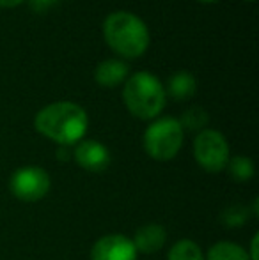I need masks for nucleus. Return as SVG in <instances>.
<instances>
[{
    "mask_svg": "<svg viewBox=\"0 0 259 260\" xmlns=\"http://www.w3.org/2000/svg\"><path fill=\"white\" fill-rule=\"evenodd\" d=\"M197 2H204V4H213V2H220V0H197Z\"/></svg>",
    "mask_w": 259,
    "mask_h": 260,
    "instance_id": "20",
    "label": "nucleus"
},
{
    "mask_svg": "<svg viewBox=\"0 0 259 260\" xmlns=\"http://www.w3.org/2000/svg\"><path fill=\"white\" fill-rule=\"evenodd\" d=\"M131 241H133L137 253L151 255L162 250L163 244L167 243V230L158 223H148V225L138 226Z\"/></svg>",
    "mask_w": 259,
    "mask_h": 260,
    "instance_id": "9",
    "label": "nucleus"
},
{
    "mask_svg": "<svg viewBox=\"0 0 259 260\" xmlns=\"http://www.w3.org/2000/svg\"><path fill=\"white\" fill-rule=\"evenodd\" d=\"M197 92V80L192 73L178 71L167 80L165 96H170L174 101H187Z\"/></svg>",
    "mask_w": 259,
    "mask_h": 260,
    "instance_id": "11",
    "label": "nucleus"
},
{
    "mask_svg": "<svg viewBox=\"0 0 259 260\" xmlns=\"http://www.w3.org/2000/svg\"><path fill=\"white\" fill-rule=\"evenodd\" d=\"M245 2H254V0H245Z\"/></svg>",
    "mask_w": 259,
    "mask_h": 260,
    "instance_id": "21",
    "label": "nucleus"
},
{
    "mask_svg": "<svg viewBox=\"0 0 259 260\" xmlns=\"http://www.w3.org/2000/svg\"><path fill=\"white\" fill-rule=\"evenodd\" d=\"M128 75H130V68L125 60L108 58V60H103L96 66L94 80H96L98 85L112 89V87H118L121 83H125Z\"/></svg>",
    "mask_w": 259,
    "mask_h": 260,
    "instance_id": "10",
    "label": "nucleus"
},
{
    "mask_svg": "<svg viewBox=\"0 0 259 260\" xmlns=\"http://www.w3.org/2000/svg\"><path fill=\"white\" fill-rule=\"evenodd\" d=\"M225 170H227L229 177H231L233 181L247 182L254 177L256 168H254V161L250 159L249 156H233V157H229Z\"/></svg>",
    "mask_w": 259,
    "mask_h": 260,
    "instance_id": "13",
    "label": "nucleus"
},
{
    "mask_svg": "<svg viewBox=\"0 0 259 260\" xmlns=\"http://www.w3.org/2000/svg\"><path fill=\"white\" fill-rule=\"evenodd\" d=\"M123 101L133 117L151 120L160 115L167 101L165 87L155 75L138 71L126 78L123 89Z\"/></svg>",
    "mask_w": 259,
    "mask_h": 260,
    "instance_id": "3",
    "label": "nucleus"
},
{
    "mask_svg": "<svg viewBox=\"0 0 259 260\" xmlns=\"http://www.w3.org/2000/svg\"><path fill=\"white\" fill-rule=\"evenodd\" d=\"M52 179L48 172L41 167H23L13 172L9 179V189L14 199L25 204L39 202L48 195Z\"/></svg>",
    "mask_w": 259,
    "mask_h": 260,
    "instance_id": "6",
    "label": "nucleus"
},
{
    "mask_svg": "<svg viewBox=\"0 0 259 260\" xmlns=\"http://www.w3.org/2000/svg\"><path fill=\"white\" fill-rule=\"evenodd\" d=\"M34 126L36 131L48 140L63 147H69L85 137L89 117L80 105L71 101H57L39 110L34 119Z\"/></svg>",
    "mask_w": 259,
    "mask_h": 260,
    "instance_id": "1",
    "label": "nucleus"
},
{
    "mask_svg": "<svg viewBox=\"0 0 259 260\" xmlns=\"http://www.w3.org/2000/svg\"><path fill=\"white\" fill-rule=\"evenodd\" d=\"M208 120H210V115H208V112L204 108H200V106H192V108H188L187 112L181 115L180 119V124L181 127L188 131H203L206 129V124Z\"/></svg>",
    "mask_w": 259,
    "mask_h": 260,
    "instance_id": "15",
    "label": "nucleus"
},
{
    "mask_svg": "<svg viewBox=\"0 0 259 260\" xmlns=\"http://www.w3.org/2000/svg\"><path fill=\"white\" fill-rule=\"evenodd\" d=\"M133 241L123 234L103 236L91 248V260H137Z\"/></svg>",
    "mask_w": 259,
    "mask_h": 260,
    "instance_id": "7",
    "label": "nucleus"
},
{
    "mask_svg": "<svg viewBox=\"0 0 259 260\" xmlns=\"http://www.w3.org/2000/svg\"><path fill=\"white\" fill-rule=\"evenodd\" d=\"M257 246H259V236H257V234H254L252 241H250V253H249V258L250 260H259Z\"/></svg>",
    "mask_w": 259,
    "mask_h": 260,
    "instance_id": "18",
    "label": "nucleus"
},
{
    "mask_svg": "<svg viewBox=\"0 0 259 260\" xmlns=\"http://www.w3.org/2000/svg\"><path fill=\"white\" fill-rule=\"evenodd\" d=\"M194 157L208 174H218L225 170L229 161V144L217 129H203L194 140Z\"/></svg>",
    "mask_w": 259,
    "mask_h": 260,
    "instance_id": "5",
    "label": "nucleus"
},
{
    "mask_svg": "<svg viewBox=\"0 0 259 260\" xmlns=\"http://www.w3.org/2000/svg\"><path fill=\"white\" fill-rule=\"evenodd\" d=\"M206 260H250L249 251L231 241H220L210 248Z\"/></svg>",
    "mask_w": 259,
    "mask_h": 260,
    "instance_id": "12",
    "label": "nucleus"
},
{
    "mask_svg": "<svg viewBox=\"0 0 259 260\" xmlns=\"http://www.w3.org/2000/svg\"><path fill=\"white\" fill-rule=\"evenodd\" d=\"M167 260H204V255L195 241L180 239L170 246Z\"/></svg>",
    "mask_w": 259,
    "mask_h": 260,
    "instance_id": "14",
    "label": "nucleus"
},
{
    "mask_svg": "<svg viewBox=\"0 0 259 260\" xmlns=\"http://www.w3.org/2000/svg\"><path fill=\"white\" fill-rule=\"evenodd\" d=\"M185 131L180 120L174 117L155 119L144 131L142 145L144 151L155 161H170L178 156L183 145Z\"/></svg>",
    "mask_w": 259,
    "mask_h": 260,
    "instance_id": "4",
    "label": "nucleus"
},
{
    "mask_svg": "<svg viewBox=\"0 0 259 260\" xmlns=\"http://www.w3.org/2000/svg\"><path fill=\"white\" fill-rule=\"evenodd\" d=\"M250 211L249 207L242 206V204H233V206L225 207L220 214V221L225 226H242L249 221Z\"/></svg>",
    "mask_w": 259,
    "mask_h": 260,
    "instance_id": "16",
    "label": "nucleus"
},
{
    "mask_svg": "<svg viewBox=\"0 0 259 260\" xmlns=\"http://www.w3.org/2000/svg\"><path fill=\"white\" fill-rule=\"evenodd\" d=\"M103 38L118 55L125 58H138L149 48V28L137 14L116 11L103 21Z\"/></svg>",
    "mask_w": 259,
    "mask_h": 260,
    "instance_id": "2",
    "label": "nucleus"
},
{
    "mask_svg": "<svg viewBox=\"0 0 259 260\" xmlns=\"http://www.w3.org/2000/svg\"><path fill=\"white\" fill-rule=\"evenodd\" d=\"M31 2V7L36 11V13H45V11H48L50 7L55 6L59 0H28Z\"/></svg>",
    "mask_w": 259,
    "mask_h": 260,
    "instance_id": "17",
    "label": "nucleus"
},
{
    "mask_svg": "<svg viewBox=\"0 0 259 260\" xmlns=\"http://www.w3.org/2000/svg\"><path fill=\"white\" fill-rule=\"evenodd\" d=\"M25 0H0V7H6V9H13L18 7L20 4H23Z\"/></svg>",
    "mask_w": 259,
    "mask_h": 260,
    "instance_id": "19",
    "label": "nucleus"
},
{
    "mask_svg": "<svg viewBox=\"0 0 259 260\" xmlns=\"http://www.w3.org/2000/svg\"><path fill=\"white\" fill-rule=\"evenodd\" d=\"M75 161L91 174H101L110 165V151L98 140H80L73 151Z\"/></svg>",
    "mask_w": 259,
    "mask_h": 260,
    "instance_id": "8",
    "label": "nucleus"
}]
</instances>
